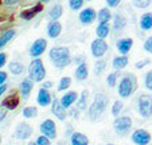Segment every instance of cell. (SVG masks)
I'll use <instances>...</instances> for the list:
<instances>
[{"label":"cell","mask_w":152,"mask_h":145,"mask_svg":"<svg viewBox=\"0 0 152 145\" xmlns=\"http://www.w3.org/2000/svg\"><path fill=\"white\" fill-rule=\"evenodd\" d=\"M137 111L141 117L148 118L152 116V95L141 94L137 100Z\"/></svg>","instance_id":"cell-5"},{"label":"cell","mask_w":152,"mask_h":145,"mask_svg":"<svg viewBox=\"0 0 152 145\" xmlns=\"http://www.w3.org/2000/svg\"><path fill=\"white\" fill-rule=\"evenodd\" d=\"M125 24H126V20L123 15L116 14L113 16V28H115V31H121L125 27Z\"/></svg>","instance_id":"cell-23"},{"label":"cell","mask_w":152,"mask_h":145,"mask_svg":"<svg viewBox=\"0 0 152 145\" xmlns=\"http://www.w3.org/2000/svg\"><path fill=\"white\" fill-rule=\"evenodd\" d=\"M46 77V68L39 58H35L28 66V79L32 82H42Z\"/></svg>","instance_id":"cell-4"},{"label":"cell","mask_w":152,"mask_h":145,"mask_svg":"<svg viewBox=\"0 0 152 145\" xmlns=\"http://www.w3.org/2000/svg\"><path fill=\"white\" fill-rule=\"evenodd\" d=\"M96 34H97L98 39H105L108 35H109V24L106 23H100L96 30Z\"/></svg>","instance_id":"cell-27"},{"label":"cell","mask_w":152,"mask_h":145,"mask_svg":"<svg viewBox=\"0 0 152 145\" xmlns=\"http://www.w3.org/2000/svg\"><path fill=\"white\" fill-rule=\"evenodd\" d=\"M46 48H47V40L43 39V38H39V39H37L32 43L31 48H30V55L34 58H39L45 52Z\"/></svg>","instance_id":"cell-9"},{"label":"cell","mask_w":152,"mask_h":145,"mask_svg":"<svg viewBox=\"0 0 152 145\" xmlns=\"http://www.w3.org/2000/svg\"><path fill=\"white\" fill-rule=\"evenodd\" d=\"M92 54H93V57H96V58H101V57H104L105 55V52H106V50H108V44H106V42L104 39H96V40H93V43H92Z\"/></svg>","instance_id":"cell-10"},{"label":"cell","mask_w":152,"mask_h":145,"mask_svg":"<svg viewBox=\"0 0 152 145\" xmlns=\"http://www.w3.org/2000/svg\"><path fill=\"white\" fill-rule=\"evenodd\" d=\"M27 145H37V144H35V142H28Z\"/></svg>","instance_id":"cell-52"},{"label":"cell","mask_w":152,"mask_h":145,"mask_svg":"<svg viewBox=\"0 0 152 145\" xmlns=\"http://www.w3.org/2000/svg\"><path fill=\"white\" fill-rule=\"evenodd\" d=\"M40 11H43V6H42V3H38L37 6L31 7V8H27V9L20 11V17L24 19V20H31L32 17H34L37 14H39Z\"/></svg>","instance_id":"cell-14"},{"label":"cell","mask_w":152,"mask_h":145,"mask_svg":"<svg viewBox=\"0 0 152 145\" xmlns=\"http://www.w3.org/2000/svg\"><path fill=\"white\" fill-rule=\"evenodd\" d=\"M144 83H145V87L148 90L152 91V70H149L145 74V79H144Z\"/></svg>","instance_id":"cell-39"},{"label":"cell","mask_w":152,"mask_h":145,"mask_svg":"<svg viewBox=\"0 0 152 145\" xmlns=\"http://www.w3.org/2000/svg\"><path fill=\"white\" fill-rule=\"evenodd\" d=\"M35 144H37V145H51V142H50V140L47 138V137H45V136H42V134H40V136L37 138Z\"/></svg>","instance_id":"cell-40"},{"label":"cell","mask_w":152,"mask_h":145,"mask_svg":"<svg viewBox=\"0 0 152 145\" xmlns=\"http://www.w3.org/2000/svg\"><path fill=\"white\" fill-rule=\"evenodd\" d=\"M49 57L51 62L57 68H65L72 63V57L67 47H53L49 52Z\"/></svg>","instance_id":"cell-1"},{"label":"cell","mask_w":152,"mask_h":145,"mask_svg":"<svg viewBox=\"0 0 152 145\" xmlns=\"http://www.w3.org/2000/svg\"><path fill=\"white\" fill-rule=\"evenodd\" d=\"M51 111L58 119L63 121V119L66 118V110L63 109V106L61 105L59 100H54L51 102Z\"/></svg>","instance_id":"cell-16"},{"label":"cell","mask_w":152,"mask_h":145,"mask_svg":"<svg viewBox=\"0 0 152 145\" xmlns=\"http://www.w3.org/2000/svg\"><path fill=\"white\" fill-rule=\"evenodd\" d=\"M61 31H62V26H61V23L57 22V20H53V22L49 23V26H47V35L50 38H57L59 36Z\"/></svg>","instance_id":"cell-18"},{"label":"cell","mask_w":152,"mask_h":145,"mask_svg":"<svg viewBox=\"0 0 152 145\" xmlns=\"http://www.w3.org/2000/svg\"><path fill=\"white\" fill-rule=\"evenodd\" d=\"M94 19H96V11L93 8H85L83 11H81L80 20L83 24H90Z\"/></svg>","instance_id":"cell-19"},{"label":"cell","mask_w":152,"mask_h":145,"mask_svg":"<svg viewBox=\"0 0 152 145\" xmlns=\"http://www.w3.org/2000/svg\"><path fill=\"white\" fill-rule=\"evenodd\" d=\"M140 27L143 30H151L152 28V14L151 12H147L141 16L140 19Z\"/></svg>","instance_id":"cell-26"},{"label":"cell","mask_w":152,"mask_h":145,"mask_svg":"<svg viewBox=\"0 0 152 145\" xmlns=\"http://www.w3.org/2000/svg\"><path fill=\"white\" fill-rule=\"evenodd\" d=\"M149 62H151V60H149V59H143V60H139V62H136L135 67H136V68H143L144 66H147Z\"/></svg>","instance_id":"cell-42"},{"label":"cell","mask_w":152,"mask_h":145,"mask_svg":"<svg viewBox=\"0 0 152 145\" xmlns=\"http://www.w3.org/2000/svg\"><path fill=\"white\" fill-rule=\"evenodd\" d=\"M38 116V109L35 106H27L23 109V117L24 118H34Z\"/></svg>","instance_id":"cell-32"},{"label":"cell","mask_w":152,"mask_h":145,"mask_svg":"<svg viewBox=\"0 0 152 145\" xmlns=\"http://www.w3.org/2000/svg\"><path fill=\"white\" fill-rule=\"evenodd\" d=\"M15 36V30H8V31H4L3 34L0 35V48H3L7 46V43Z\"/></svg>","instance_id":"cell-25"},{"label":"cell","mask_w":152,"mask_h":145,"mask_svg":"<svg viewBox=\"0 0 152 145\" xmlns=\"http://www.w3.org/2000/svg\"><path fill=\"white\" fill-rule=\"evenodd\" d=\"M70 85H72V78H69V77H63V78H61L59 83H58V91L66 90V89H69V87H70Z\"/></svg>","instance_id":"cell-33"},{"label":"cell","mask_w":152,"mask_h":145,"mask_svg":"<svg viewBox=\"0 0 152 145\" xmlns=\"http://www.w3.org/2000/svg\"><path fill=\"white\" fill-rule=\"evenodd\" d=\"M37 101L40 106H47L53 102V98H51V94L49 93V90L46 89H39L38 91V97H37Z\"/></svg>","instance_id":"cell-15"},{"label":"cell","mask_w":152,"mask_h":145,"mask_svg":"<svg viewBox=\"0 0 152 145\" xmlns=\"http://www.w3.org/2000/svg\"><path fill=\"white\" fill-rule=\"evenodd\" d=\"M40 133L42 136L47 137L49 140H54L57 138V125L53 119H45L39 126Z\"/></svg>","instance_id":"cell-7"},{"label":"cell","mask_w":152,"mask_h":145,"mask_svg":"<svg viewBox=\"0 0 152 145\" xmlns=\"http://www.w3.org/2000/svg\"><path fill=\"white\" fill-rule=\"evenodd\" d=\"M83 4V0H69V6L72 9H74V11H77V9H80L81 7H82Z\"/></svg>","instance_id":"cell-38"},{"label":"cell","mask_w":152,"mask_h":145,"mask_svg":"<svg viewBox=\"0 0 152 145\" xmlns=\"http://www.w3.org/2000/svg\"><path fill=\"white\" fill-rule=\"evenodd\" d=\"M6 62H7V55L4 52H0V68L6 65Z\"/></svg>","instance_id":"cell-45"},{"label":"cell","mask_w":152,"mask_h":145,"mask_svg":"<svg viewBox=\"0 0 152 145\" xmlns=\"http://www.w3.org/2000/svg\"><path fill=\"white\" fill-rule=\"evenodd\" d=\"M7 81V73L6 71H0V86L4 85Z\"/></svg>","instance_id":"cell-43"},{"label":"cell","mask_w":152,"mask_h":145,"mask_svg":"<svg viewBox=\"0 0 152 145\" xmlns=\"http://www.w3.org/2000/svg\"><path fill=\"white\" fill-rule=\"evenodd\" d=\"M144 50L152 54V36L147 38V40L144 42Z\"/></svg>","instance_id":"cell-41"},{"label":"cell","mask_w":152,"mask_h":145,"mask_svg":"<svg viewBox=\"0 0 152 145\" xmlns=\"http://www.w3.org/2000/svg\"><path fill=\"white\" fill-rule=\"evenodd\" d=\"M137 89V78L135 74L129 73L125 74L121 78L120 83H118V95L123 97V98H129Z\"/></svg>","instance_id":"cell-2"},{"label":"cell","mask_w":152,"mask_h":145,"mask_svg":"<svg viewBox=\"0 0 152 145\" xmlns=\"http://www.w3.org/2000/svg\"><path fill=\"white\" fill-rule=\"evenodd\" d=\"M132 142L136 145H148L151 141V134L145 129H137L132 133Z\"/></svg>","instance_id":"cell-8"},{"label":"cell","mask_w":152,"mask_h":145,"mask_svg":"<svg viewBox=\"0 0 152 145\" xmlns=\"http://www.w3.org/2000/svg\"><path fill=\"white\" fill-rule=\"evenodd\" d=\"M32 81L28 79V78H26L24 81H22V83H20L19 86V93L22 94V97H23L24 100H27L30 97V94H31L32 91Z\"/></svg>","instance_id":"cell-17"},{"label":"cell","mask_w":152,"mask_h":145,"mask_svg":"<svg viewBox=\"0 0 152 145\" xmlns=\"http://www.w3.org/2000/svg\"><path fill=\"white\" fill-rule=\"evenodd\" d=\"M70 144L72 145H89V138L80 132H74L70 136Z\"/></svg>","instance_id":"cell-20"},{"label":"cell","mask_w":152,"mask_h":145,"mask_svg":"<svg viewBox=\"0 0 152 145\" xmlns=\"http://www.w3.org/2000/svg\"><path fill=\"white\" fill-rule=\"evenodd\" d=\"M105 67H106V62H105V60H102V59L97 60V62L94 63V74L96 75H100L101 73L105 70Z\"/></svg>","instance_id":"cell-35"},{"label":"cell","mask_w":152,"mask_h":145,"mask_svg":"<svg viewBox=\"0 0 152 145\" xmlns=\"http://www.w3.org/2000/svg\"><path fill=\"white\" fill-rule=\"evenodd\" d=\"M113 128L118 134H125L129 129L132 128V119L128 116L116 117V119L113 121Z\"/></svg>","instance_id":"cell-6"},{"label":"cell","mask_w":152,"mask_h":145,"mask_svg":"<svg viewBox=\"0 0 152 145\" xmlns=\"http://www.w3.org/2000/svg\"><path fill=\"white\" fill-rule=\"evenodd\" d=\"M132 3L135 4L137 8H147L151 4V0H132Z\"/></svg>","instance_id":"cell-37"},{"label":"cell","mask_w":152,"mask_h":145,"mask_svg":"<svg viewBox=\"0 0 152 145\" xmlns=\"http://www.w3.org/2000/svg\"><path fill=\"white\" fill-rule=\"evenodd\" d=\"M123 108H124L123 101H115V102H113V106H112V114L115 117H118V114L121 113Z\"/></svg>","instance_id":"cell-34"},{"label":"cell","mask_w":152,"mask_h":145,"mask_svg":"<svg viewBox=\"0 0 152 145\" xmlns=\"http://www.w3.org/2000/svg\"><path fill=\"white\" fill-rule=\"evenodd\" d=\"M0 142H1V137H0Z\"/></svg>","instance_id":"cell-53"},{"label":"cell","mask_w":152,"mask_h":145,"mask_svg":"<svg viewBox=\"0 0 152 145\" xmlns=\"http://www.w3.org/2000/svg\"><path fill=\"white\" fill-rule=\"evenodd\" d=\"M88 98H89V91L83 90L82 94H81L80 100H77V109L78 110H85L86 109V103H88Z\"/></svg>","instance_id":"cell-29"},{"label":"cell","mask_w":152,"mask_h":145,"mask_svg":"<svg viewBox=\"0 0 152 145\" xmlns=\"http://www.w3.org/2000/svg\"><path fill=\"white\" fill-rule=\"evenodd\" d=\"M8 68L14 75H20L24 71V66L20 62H11L8 65Z\"/></svg>","instance_id":"cell-31"},{"label":"cell","mask_w":152,"mask_h":145,"mask_svg":"<svg viewBox=\"0 0 152 145\" xmlns=\"http://www.w3.org/2000/svg\"><path fill=\"white\" fill-rule=\"evenodd\" d=\"M6 114H7V110L4 108H0V121L6 117Z\"/></svg>","instance_id":"cell-49"},{"label":"cell","mask_w":152,"mask_h":145,"mask_svg":"<svg viewBox=\"0 0 152 145\" xmlns=\"http://www.w3.org/2000/svg\"><path fill=\"white\" fill-rule=\"evenodd\" d=\"M3 1H4V4H7V6H15L19 0H3Z\"/></svg>","instance_id":"cell-47"},{"label":"cell","mask_w":152,"mask_h":145,"mask_svg":"<svg viewBox=\"0 0 152 145\" xmlns=\"http://www.w3.org/2000/svg\"><path fill=\"white\" fill-rule=\"evenodd\" d=\"M126 65H128V58L125 55H118L112 62V66L115 70H123V68L126 67Z\"/></svg>","instance_id":"cell-22"},{"label":"cell","mask_w":152,"mask_h":145,"mask_svg":"<svg viewBox=\"0 0 152 145\" xmlns=\"http://www.w3.org/2000/svg\"><path fill=\"white\" fill-rule=\"evenodd\" d=\"M40 1H42V3H49L50 0H40Z\"/></svg>","instance_id":"cell-51"},{"label":"cell","mask_w":152,"mask_h":145,"mask_svg":"<svg viewBox=\"0 0 152 145\" xmlns=\"http://www.w3.org/2000/svg\"><path fill=\"white\" fill-rule=\"evenodd\" d=\"M116 82H117V73H110V74L108 75V78H106L108 86L113 87V86H116Z\"/></svg>","instance_id":"cell-36"},{"label":"cell","mask_w":152,"mask_h":145,"mask_svg":"<svg viewBox=\"0 0 152 145\" xmlns=\"http://www.w3.org/2000/svg\"><path fill=\"white\" fill-rule=\"evenodd\" d=\"M108 145H113V144H108Z\"/></svg>","instance_id":"cell-54"},{"label":"cell","mask_w":152,"mask_h":145,"mask_svg":"<svg viewBox=\"0 0 152 145\" xmlns=\"http://www.w3.org/2000/svg\"><path fill=\"white\" fill-rule=\"evenodd\" d=\"M0 4H1V0H0Z\"/></svg>","instance_id":"cell-55"},{"label":"cell","mask_w":152,"mask_h":145,"mask_svg":"<svg viewBox=\"0 0 152 145\" xmlns=\"http://www.w3.org/2000/svg\"><path fill=\"white\" fill-rule=\"evenodd\" d=\"M19 102H20V98H19V95H18V93H12L3 100L1 108L8 109V110H14V109H16L18 106H19Z\"/></svg>","instance_id":"cell-12"},{"label":"cell","mask_w":152,"mask_h":145,"mask_svg":"<svg viewBox=\"0 0 152 145\" xmlns=\"http://www.w3.org/2000/svg\"><path fill=\"white\" fill-rule=\"evenodd\" d=\"M6 90H7V85H6V83H4V85H1V86H0V97H1L4 93H6Z\"/></svg>","instance_id":"cell-50"},{"label":"cell","mask_w":152,"mask_h":145,"mask_svg":"<svg viewBox=\"0 0 152 145\" xmlns=\"http://www.w3.org/2000/svg\"><path fill=\"white\" fill-rule=\"evenodd\" d=\"M106 105H108V98L101 93L97 94V95L94 97V101L92 102V105L89 106V111H88L90 119L96 121V119L100 118L104 114V111H105Z\"/></svg>","instance_id":"cell-3"},{"label":"cell","mask_w":152,"mask_h":145,"mask_svg":"<svg viewBox=\"0 0 152 145\" xmlns=\"http://www.w3.org/2000/svg\"><path fill=\"white\" fill-rule=\"evenodd\" d=\"M132 46H133V40L131 38H124V39H120L117 42V50L121 54H126L132 48Z\"/></svg>","instance_id":"cell-21"},{"label":"cell","mask_w":152,"mask_h":145,"mask_svg":"<svg viewBox=\"0 0 152 145\" xmlns=\"http://www.w3.org/2000/svg\"><path fill=\"white\" fill-rule=\"evenodd\" d=\"M62 6L61 4H54V6L50 8V11H49V16H50V19L51 20H57V19H59L61 16H62Z\"/></svg>","instance_id":"cell-28"},{"label":"cell","mask_w":152,"mask_h":145,"mask_svg":"<svg viewBox=\"0 0 152 145\" xmlns=\"http://www.w3.org/2000/svg\"><path fill=\"white\" fill-rule=\"evenodd\" d=\"M88 73H89L88 65L83 62V63H81V65H78L77 70H75V78H77L78 81H83L88 78Z\"/></svg>","instance_id":"cell-24"},{"label":"cell","mask_w":152,"mask_h":145,"mask_svg":"<svg viewBox=\"0 0 152 145\" xmlns=\"http://www.w3.org/2000/svg\"><path fill=\"white\" fill-rule=\"evenodd\" d=\"M51 86H53V82H50V81H46V82H43L42 89H46V90H49Z\"/></svg>","instance_id":"cell-46"},{"label":"cell","mask_w":152,"mask_h":145,"mask_svg":"<svg viewBox=\"0 0 152 145\" xmlns=\"http://www.w3.org/2000/svg\"><path fill=\"white\" fill-rule=\"evenodd\" d=\"M86 1H90V0H86Z\"/></svg>","instance_id":"cell-56"},{"label":"cell","mask_w":152,"mask_h":145,"mask_svg":"<svg viewBox=\"0 0 152 145\" xmlns=\"http://www.w3.org/2000/svg\"><path fill=\"white\" fill-rule=\"evenodd\" d=\"M77 100H78V94L75 93V91H67L65 95L61 97L59 102H61V105L63 106V109L66 110V109H69L74 102H77Z\"/></svg>","instance_id":"cell-13"},{"label":"cell","mask_w":152,"mask_h":145,"mask_svg":"<svg viewBox=\"0 0 152 145\" xmlns=\"http://www.w3.org/2000/svg\"><path fill=\"white\" fill-rule=\"evenodd\" d=\"M106 4L112 7V8H115V7H117L120 4V0H106Z\"/></svg>","instance_id":"cell-44"},{"label":"cell","mask_w":152,"mask_h":145,"mask_svg":"<svg viewBox=\"0 0 152 145\" xmlns=\"http://www.w3.org/2000/svg\"><path fill=\"white\" fill-rule=\"evenodd\" d=\"M97 17H98V22L100 23H106V24H108V22L112 19V14H110V11L108 8H102V9H100Z\"/></svg>","instance_id":"cell-30"},{"label":"cell","mask_w":152,"mask_h":145,"mask_svg":"<svg viewBox=\"0 0 152 145\" xmlns=\"http://www.w3.org/2000/svg\"><path fill=\"white\" fill-rule=\"evenodd\" d=\"M7 17H8V14H6V12H3V11L0 12V23H3Z\"/></svg>","instance_id":"cell-48"},{"label":"cell","mask_w":152,"mask_h":145,"mask_svg":"<svg viewBox=\"0 0 152 145\" xmlns=\"http://www.w3.org/2000/svg\"><path fill=\"white\" fill-rule=\"evenodd\" d=\"M32 134V128L30 124L27 122H20L16 126V130H15V137L19 140H27L30 138Z\"/></svg>","instance_id":"cell-11"}]
</instances>
